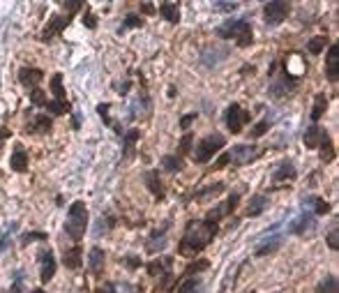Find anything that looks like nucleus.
Instances as JSON below:
<instances>
[{
	"label": "nucleus",
	"instance_id": "obj_1",
	"mask_svg": "<svg viewBox=\"0 0 339 293\" xmlns=\"http://www.w3.org/2000/svg\"><path fill=\"white\" fill-rule=\"evenodd\" d=\"M217 224L210 219H191L185 229V236L180 240V254L185 256H196L199 252H203L212 242V238L217 236Z\"/></svg>",
	"mask_w": 339,
	"mask_h": 293
},
{
	"label": "nucleus",
	"instance_id": "obj_2",
	"mask_svg": "<svg viewBox=\"0 0 339 293\" xmlns=\"http://www.w3.org/2000/svg\"><path fill=\"white\" fill-rule=\"evenodd\" d=\"M217 35L222 39H235L238 46H249L254 42V33H252V23L247 19H229L226 23H222L217 28Z\"/></svg>",
	"mask_w": 339,
	"mask_h": 293
},
{
	"label": "nucleus",
	"instance_id": "obj_3",
	"mask_svg": "<svg viewBox=\"0 0 339 293\" xmlns=\"http://www.w3.org/2000/svg\"><path fill=\"white\" fill-rule=\"evenodd\" d=\"M86 226H88V208L83 201H74L69 206V212H67V222H65V231L67 236L72 238L74 242H79L86 233Z\"/></svg>",
	"mask_w": 339,
	"mask_h": 293
},
{
	"label": "nucleus",
	"instance_id": "obj_4",
	"mask_svg": "<svg viewBox=\"0 0 339 293\" xmlns=\"http://www.w3.org/2000/svg\"><path fill=\"white\" fill-rule=\"evenodd\" d=\"M224 136L222 134H208L206 139H201L199 141V145H196L194 148V155H191V157H194V162H199V164H206L208 159L212 157V155L217 153V150H222L224 148Z\"/></svg>",
	"mask_w": 339,
	"mask_h": 293
},
{
	"label": "nucleus",
	"instance_id": "obj_5",
	"mask_svg": "<svg viewBox=\"0 0 339 293\" xmlns=\"http://www.w3.org/2000/svg\"><path fill=\"white\" fill-rule=\"evenodd\" d=\"M249 111H245L240 104H229V109L224 111V120H226V127H229L233 134L243 132V127L249 123Z\"/></svg>",
	"mask_w": 339,
	"mask_h": 293
},
{
	"label": "nucleus",
	"instance_id": "obj_6",
	"mask_svg": "<svg viewBox=\"0 0 339 293\" xmlns=\"http://www.w3.org/2000/svg\"><path fill=\"white\" fill-rule=\"evenodd\" d=\"M288 12H291V5H288V3L273 0V3H265V5H263V19H265L268 26H277L286 19Z\"/></svg>",
	"mask_w": 339,
	"mask_h": 293
},
{
	"label": "nucleus",
	"instance_id": "obj_7",
	"mask_svg": "<svg viewBox=\"0 0 339 293\" xmlns=\"http://www.w3.org/2000/svg\"><path fill=\"white\" fill-rule=\"evenodd\" d=\"M229 155V164H233V166H245V164H249L252 159H256L258 155H261V150H258V145H235Z\"/></svg>",
	"mask_w": 339,
	"mask_h": 293
},
{
	"label": "nucleus",
	"instance_id": "obj_8",
	"mask_svg": "<svg viewBox=\"0 0 339 293\" xmlns=\"http://www.w3.org/2000/svg\"><path fill=\"white\" fill-rule=\"evenodd\" d=\"M69 14H53L51 19H49V23L44 26V30H42V42H51L53 37H58V35L62 33V30L69 26Z\"/></svg>",
	"mask_w": 339,
	"mask_h": 293
},
{
	"label": "nucleus",
	"instance_id": "obj_9",
	"mask_svg": "<svg viewBox=\"0 0 339 293\" xmlns=\"http://www.w3.org/2000/svg\"><path fill=\"white\" fill-rule=\"evenodd\" d=\"M37 261H39V277L46 284L49 279L56 275V256H53L51 250H42L37 254Z\"/></svg>",
	"mask_w": 339,
	"mask_h": 293
},
{
	"label": "nucleus",
	"instance_id": "obj_10",
	"mask_svg": "<svg viewBox=\"0 0 339 293\" xmlns=\"http://www.w3.org/2000/svg\"><path fill=\"white\" fill-rule=\"evenodd\" d=\"M238 203H240V194L235 192V194H231V197L226 199V201L222 203V206H217L215 210H210V212H208V217H206V219H210V222H215V224H217V219H220V217L231 215V212H233L235 208H238Z\"/></svg>",
	"mask_w": 339,
	"mask_h": 293
},
{
	"label": "nucleus",
	"instance_id": "obj_11",
	"mask_svg": "<svg viewBox=\"0 0 339 293\" xmlns=\"http://www.w3.org/2000/svg\"><path fill=\"white\" fill-rule=\"evenodd\" d=\"M325 141H330V136H328V132H325L323 127H319V125L307 127V132H305V145H307L309 150L321 148Z\"/></svg>",
	"mask_w": 339,
	"mask_h": 293
},
{
	"label": "nucleus",
	"instance_id": "obj_12",
	"mask_svg": "<svg viewBox=\"0 0 339 293\" xmlns=\"http://www.w3.org/2000/svg\"><path fill=\"white\" fill-rule=\"evenodd\" d=\"M325 77L332 83L339 79V46L337 44H332L328 56H325Z\"/></svg>",
	"mask_w": 339,
	"mask_h": 293
},
{
	"label": "nucleus",
	"instance_id": "obj_13",
	"mask_svg": "<svg viewBox=\"0 0 339 293\" xmlns=\"http://www.w3.org/2000/svg\"><path fill=\"white\" fill-rule=\"evenodd\" d=\"M42 79H44V72L42 69H37V67H23L19 72V81H21V86H26V88H37L39 83H42Z\"/></svg>",
	"mask_w": 339,
	"mask_h": 293
},
{
	"label": "nucleus",
	"instance_id": "obj_14",
	"mask_svg": "<svg viewBox=\"0 0 339 293\" xmlns=\"http://www.w3.org/2000/svg\"><path fill=\"white\" fill-rule=\"evenodd\" d=\"M314 215L311 212H305V215L296 217V219L288 224V233H296V236H302V233H307L309 229H314Z\"/></svg>",
	"mask_w": 339,
	"mask_h": 293
},
{
	"label": "nucleus",
	"instance_id": "obj_15",
	"mask_svg": "<svg viewBox=\"0 0 339 293\" xmlns=\"http://www.w3.org/2000/svg\"><path fill=\"white\" fill-rule=\"evenodd\" d=\"M166 229H168V224H164L162 229H157V231H153L150 233V238H148V242H146V250L150 252V254H155V252H159V250H164L166 247Z\"/></svg>",
	"mask_w": 339,
	"mask_h": 293
},
{
	"label": "nucleus",
	"instance_id": "obj_16",
	"mask_svg": "<svg viewBox=\"0 0 339 293\" xmlns=\"http://www.w3.org/2000/svg\"><path fill=\"white\" fill-rule=\"evenodd\" d=\"M104 261H106L104 250H100V247H92L90 256H88V265H90V273L95 275V277H102V273H104Z\"/></svg>",
	"mask_w": 339,
	"mask_h": 293
},
{
	"label": "nucleus",
	"instance_id": "obj_17",
	"mask_svg": "<svg viewBox=\"0 0 339 293\" xmlns=\"http://www.w3.org/2000/svg\"><path fill=\"white\" fill-rule=\"evenodd\" d=\"M229 56V48H212V46H208L206 51L201 53V63L206 65V67H212V65H217L220 60H224V58Z\"/></svg>",
	"mask_w": 339,
	"mask_h": 293
},
{
	"label": "nucleus",
	"instance_id": "obj_18",
	"mask_svg": "<svg viewBox=\"0 0 339 293\" xmlns=\"http://www.w3.org/2000/svg\"><path fill=\"white\" fill-rule=\"evenodd\" d=\"M146 187L153 192V197L155 199H159L162 201L164 199V185H162V180H159V171H146Z\"/></svg>",
	"mask_w": 339,
	"mask_h": 293
},
{
	"label": "nucleus",
	"instance_id": "obj_19",
	"mask_svg": "<svg viewBox=\"0 0 339 293\" xmlns=\"http://www.w3.org/2000/svg\"><path fill=\"white\" fill-rule=\"evenodd\" d=\"M10 166H12V171H16V173H26V171H28V153H26L21 145H16L14 153H12Z\"/></svg>",
	"mask_w": 339,
	"mask_h": 293
},
{
	"label": "nucleus",
	"instance_id": "obj_20",
	"mask_svg": "<svg viewBox=\"0 0 339 293\" xmlns=\"http://www.w3.org/2000/svg\"><path fill=\"white\" fill-rule=\"evenodd\" d=\"M171 265H173V259L171 256H164V259H157V261H153V263L148 265V273L153 275V277L162 275L164 279H168V275H171Z\"/></svg>",
	"mask_w": 339,
	"mask_h": 293
},
{
	"label": "nucleus",
	"instance_id": "obj_21",
	"mask_svg": "<svg viewBox=\"0 0 339 293\" xmlns=\"http://www.w3.org/2000/svg\"><path fill=\"white\" fill-rule=\"evenodd\" d=\"M51 125H53L51 118L44 115V113H39V115H35V118H33V123H28L26 132H28V134H44V132L51 130Z\"/></svg>",
	"mask_w": 339,
	"mask_h": 293
},
{
	"label": "nucleus",
	"instance_id": "obj_22",
	"mask_svg": "<svg viewBox=\"0 0 339 293\" xmlns=\"http://www.w3.org/2000/svg\"><path fill=\"white\" fill-rule=\"evenodd\" d=\"M279 247H282V236H273L270 240H265L263 245L256 247V252H254V256H268V254H273V252H277Z\"/></svg>",
	"mask_w": 339,
	"mask_h": 293
},
{
	"label": "nucleus",
	"instance_id": "obj_23",
	"mask_svg": "<svg viewBox=\"0 0 339 293\" xmlns=\"http://www.w3.org/2000/svg\"><path fill=\"white\" fill-rule=\"evenodd\" d=\"M159 14H162L168 23H178V21H180V7H178V3H162V5H159Z\"/></svg>",
	"mask_w": 339,
	"mask_h": 293
},
{
	"label": "nucleus",
	"instance_id": "obj_24",
	"mask_svg": "<svg viewBox=\"0 0 339 293\" xmlns=\"http://www.w3.org/2000/svg\"><path fill=\"white\" fill-rule=\"evenodd\" d=\"M275 180H293L296 178V166H293L291 159H286V162H279L277 171L273 173Z\"/></svg>",
	"mask_w": 339,
	"mask_h": 293
},
{
	"label": "nucleus",
	"instance_id": "obj_25",
	"mask_svg": "<svg viewBox=\"0 0 339 293\" xmlns=\"http://www.w3.org/2000/svg\"><path fill=\"white\" fill-rule=\"evenodd\" d=\"M328 111V95L325 92H319V95L314 97V109H311V120H321L323 118V113Z\"/></svg>",
	"mask_w": 339,
	"mask_h": 293
},
{
	"label": "nucleus",
	"instance_id": "obj_26",
	"mask_svg": "<svg viewBox=\"0 0 339 293\" xmlns=\"http://www.w3.org/2000/svg\"><path fill=\"white\" fill-rule=\"evenodd\" d=\"M305 208H311V215H325L330 210V203L321 197H309L305 199Z\"/></svg>",
	"mask_w": 339,
	"mask_h": 293
},
{
	"label": "nucleus",
	"instance_id": "obj_27",
	"mask_svg": "<svg viewBox=\"0 0 339 293\" xmlns=\"http://www.w3.org/2000/svg\"><path fill=\"white\" fill-rule=\"evenodd\" d=\"M81 247H72V250H67L65 252V265L69 270H77V268H81V263H83V259H81Z\"/></svg>",
	"mask_w": 339,
	"mask_h": 293
},
{
	"label": "nucleus",
	"instance_id": "obj_28",
	"mask_svg": "<svg viewBox=\"0 0 339 293\" xmlns=\"http://www.w3.org/2000/svg\"><path fill=\"white\" fill-rule=\"evenodd\" d=\"M51 90H53L56 102H67V92L62 88V74H53L51 77Z\"/></svg>",
	"mask_w": 339,
	"mask_h": 293
},
{
	"label": "nucleus",
	"instance_id": "obj_29",
	"mask_svg": "<svg viewBox=\"0 0 339 293\" xmlns=\"http://www.w3.org/2000/svg\"><path fill=\"white\" fill-rule=\"evenodd\" d=\"M139 130H127L125 132V157H132L134 155V143H136V141H139Z\"/></svg>",
	"mask_w": 339,
	"mask_h": 293
},
{
	"label": "nucleus",
	"instance_id": "obj_30",
	"mask_svg": "<svg viewBox=\"0 0 339 293\" xmlns=\"http://www.w3.org/2000/svg\"><path fill=\"white\" fill-rule=\"evenodd\" d=\"M268 203H270V201H268L265 197H254L252 203H249V208H247V215H249V217L261 215V212L268 208Z\"/></svg>",
	"mask_w": 339,
	"mask_h": 293
},
{
	"label": "nucleus",
	"instance_id": "obj_31",
	"mask_svg": "<svg viewBox=\"0 0 339 293\" xmlns=\"http://www.w3.org/2000/svg\"><path fill=\"white\" fill-rule=\"evenodd\" d=\"M316 293H337V277L325 275V279H321V284L316 286Z\"/></svg>",
	"mask_w": 339,
	"mask_h": 293
},
{
	"label": "nucleus",
	"instance_id": "obj_32",
	"mask_svg": "<svg viewBox=\"0 0 339 293\" xmlns=\"http://www.w3.org/2000/svg\"><path fill=\"white\" fill-rule=\"evenodd\" d=\"M325 44H328V35H316V37H311L309 42H307V51H309V53H321L325 48Z\"/></svg>",
	"mask_w": 339,
	"mask_h": 293
},
{
	"label": "nucleus",
	"instance_id": "obj_33",
	"mask_svg": "<svg viewBox=\"0 0 339 293\" xmlns=\"http://www.w3.org/2000/svg\"><path fill=\"white\" fill-rule=\"evenodd\" d=\"M162 166L166 171H180L182 168V157L180 155H164L162 157Z\"/></svg>",
	"mask_w": 339,
	"mask_h": 293
},
{
	"label": "nucleus",
	"instance_id": "obj_34",
	"mask_svg": "<svg viewBox=\"0 0 339 293\" xmlns=\"http://www.w3.org/2000/svg\"><path fill=\"white\" fill-rule=\"evenodd\" d=\"M109 111H111V104H100V106H97V113L102 115V120H104V123H106V125H109V127H113V130L118 132V134H123V127H120V125H115V123L111 120Z\"/></svg>",
	"mask_w": 339,
	"mask_h": 293
},
{
	"label": "nucleus",
	"instance_id": "obj_35",
	"mask_svg": "<svg viewBox=\"0 0 339 293\" xmlns=\"http://www.w3.org/2000/svg\"><path fill=\"white\" fill-rule=\"evenodd\" d=\"M220 192H224V183H217V185H210V187H206V189H201V192H196V194H194V199L203 201V199L215 197V194H220Z\"/></svg>",
	"mask_w": 339,
	"mask_h": 293
},
{
	"label": "nucleus",
	"instance_id": "obj_36",
	"mask_svg": "<svg viewBox=\"0 0 339 293\" xmlns=\"http://www.w3.org/2000/svg\"><path fill=\"white\" fill-rule=\"evenodd\" d=\"M201 291V282L199 279H185V282L180 284V286L176 288V293H199Z\"/></svg>",
	"mask_w": 339,
	"mask_h": 293
},
{
	"label": "nucleus",
	"instance_id": "obj_37",
	"mask_svg": "<svg viewBox=\"0 0 339 293\" xmlns=\"http://www.w3.org/2000/svg\"><path fill=\"white\" fill-rule=\"evenodd\" d=\"M46 109L51 111L53 115H62V113H69V102H46Z\"/></svg>",
	"mask_w": 339,
	"mask_h": 293
},
{
	"label": "nucleus",
	"instance_id": "obj_38",
	"mask_svg": "<svg viewBox=\"0 0 339 293\" xmlns=\"http://www.w3.org/2000/svg\"><path fill=\"white\" fill-rule=\"evenodd\" d=\"M141 26H143V19H141V16L127 14V19H125V23H123V28H120V33H123V30H129V28H141Z\"/></svg>",
	"mask_w": 339,
	"mask_h": 293
},
{
	"label": "nucleus",
	"instance_id": "obj_39",
	"mask_svg": "<svg viewBox=\"0 0 339 293\" xmlns=\"http://www.w3.org/2000/svg\"><path fill=\"white\" fill-rule=\"evenodd\" d=\"M46 233H42V231H33V233H26L23 238H21V245H30V242H37V240H46Z\"/></svg>",
	"mask_w": 339,
	"mask_h": 293
},
{
	"label": "nucleus",
	"instance_id": "obj_40",
	"mask_svg": "<svg viewBox=\"0 0 339 293\" xmlns=\"http://www.w3.org/2000/svg\"><path fill=\"white\" fill-rule=\"evenodd\" d=\"M270 125H273V120H261L256 127L252 130V139H258V136H263V134H268V130H270Z\"/></svg>",
	"mask_w": 339,
	"mask_h": 293
},
{
	"label": "nucleus",
	"instance_id": "obj_41",
	"mask_svg": "<svg viewBox=\"0 0 339 293\" xmlns=\"http://www.w3.org/2000/svg\"><path fill=\"white\" fill-rule=\"evenodd\" d=\"M30 102L37 106H46V95H44V90H39V88H35V90H30Z\"/></svg>",
	"mask_w": 339,
	"mask_h": 293
},
{
	"label": "nucleus",
	"instance_id": "obj_42",
	"mask_svg": "<svg viewBox=\"0 0 339 293\" xmlns=\"http://www.w3.org/2000/svg\"><path fill=\"white\" fill-rule=\"evenodd\" d=\"M334 157V150H332V143H330V141H325L323 145H321V159H323V162H330V159Z\"/></svg>",
	"mask_w": 339,
	"mask_h": 293
},
{
	"label": "nucleus",
	"instance_id": "obj_43",
	"mask_svg": "<svg viewBox=\"0 0 339 293\" xmlns=\"http://www.w3.org/2000/svg\"><path fill=\"white\" fill-rule=\"evenodd\" d=\"M337 226H332V229H330V233H328V247L332 252H337L339 250V240H337Z\"/></svg>",
	"mask_w": 339,
	"mask_h": 293
},
{
	"label": "nucleus",
	"instance_id": "obj_44",
	"mask_svg": "<svg viewBox=\"0 0 339 293\" xmlns=\"http://www.w3.org/2000/svg\"><path fill=\"white\" fill-rule=\"evenodd\" d=\"M208 261H199V263H189L187 265V270H185V275H194V273H201V270H206L208 268Z\"/></svg>",
	"mask_w": 339,
	"mask_h": 293
},
{
	"label": "nucleus",
	"instance_id": "obj_45",
	"mask_svg": "<svg viewBox=\"0 0 339 293\" xmlns=\"http://www.w3.org/2000/svg\"><path fill=\"white\" fill-rule=\"evenodd\" d=\"M12 231H16V222H14L12 226H7V231L3 233V236H0V252H3V250L7 247V242H10V236H12Z\"/></svg>",
	"mask_w": 339,
	"mask_h": 293
},
{
	"label": "nucleus",
	"instance_id": "obj_46",
	"mask_svg": "<svg viewBox=\"0 0 339 293\" xmlns=\"http://www.w3.org/2000/svg\"><path fill=\"white\" fill-rule=\"evenodd\" d=\"M10 293H23V273H16L14 284H12Z\"/></svg>",
	"mask_w": 339,
	"mask_h": 293
},
{
	"label": "nucleus",
	"instance_id": "obj_47",
	"mask_svg": "<svg viewBox=\"0 0 339 293\" xmlns=\"http://www.w3.org/2000/svg\"><path fill=\"white\" fill-rule=\"evenodd\" d=\"M191 141H194V136L187 132L185 136H182V141H180V155H187L189 153V148H191Z\"/></svg>",
	"mask_w": 339,
	"mask_h": 293
},
{
	"label": "nucleus",
	"instance_id": "obj_48",
	"mask_svg": "<svg viewBox=\"0 0 339 293\" xmlns=\"http://www.w3.org/2000/svg\"><path fill=\"white\" fill-rule=\"evenodd\" d=\"M217 12H235L238 10V3H215Z\"/></svg>",
	"mask_w": 339,
	"mask_h": 293
},
{
	"label": "nucleus",
	"instance_id": "obj_49",
	"mask_svg": "<svg viewBox=\"0 0 339 293\" xmlns=\"http://www.w3.org/2000/svg\"><path fill=\"white\" fill-rule=\"evenodd\" d=\"M125 265H127V268H139V265H141V259H139V256H134V254H127V256H125Z\"/></svg>",
	"mask_w": 339,
	"mask_h": 293
},
{
	"label": "nucleus",
	"instance_id": "obj_50",
	"mask_svg": "<svg viewBox=\"0 0 339 293\" xmlns=\"http://www.w3.org/2000/svg\"><path fill=\"white\" fill-rule=\"evenodd\" d=\"M83 26L86 28H97V19L92 12H86V16H83Z\"/></svg>",
	"mask_w": 339,
	"mask_h": 293
},
{
	"label": "nucleus",
	"instance_id": "obj_51",
	"mask_svg": "<svg viewBox=\"0 0 339 293\" xmlns=\"http://www.w3.org/2000/svg\"><path fill=\"white\" fill-rule=\"evenodd\" d=\"M196 120V113H187V115H182V120H180V127L182 130H189V125Z\"/></svg>",
	"mask_w": 339,
	"mask_h": 293
},
{
	"label": "nucleus",
	"instance_id": "obj_52",
	"mask_svg": "<svg viewBox=\"0 0 339 293\" xmlns=\"http://www.w3.org/2000/svg\"><path fill=\"white\" fill-rule=\"evenodd\" d=\"M65 5V10H69V12H79L83 7V3H77V0H72V3H62Z\"/></svg>",
	"mask_w": 339,
	"mask_h": 293
},
{
	"label": "nucleus",
	"instance_id": "obj_53",
	"mask_svg": "<svg viewBox=\"0 0 339 293\" xmlns=\"http://www.w3.org/2000/svg\"><path fill=\"white\" fill-rule=\"evenodd\" d=\"M95 293H115V286H113L111 282H106V284H102V286L97 288Z\"/></svg>",
	"mask_w": 339,
	"mask_h": 293
},
{
	"label": "nucleus",
	"instance_id": "obj_54",
	"mask_svg": "<svg viewBox=\"0 0 339 293\" xmlns=\"http://www.w3.org/2000/svg\"><path fill=\"white\" fill-rule=\"evenodd\" d=\"M226 164H229V155H222V157L220 159H217V162H215V168H224L226 166Z\"/></svg>",
	"mask_w": 339,
	"mask_h": 293
},
{
	"label": "nucleus",
	"instance_id": "obj_55",
	"mask_svg": "<svg viewBox=\"0 0 339 293\" xmlns=\"http://www.w3.org/2000/svg\"><path fill=\"white\" fill-rule=\"evenodd\" d=\"M12 136V132L10 130H5V127H0V148H3V141L5 139H10Z\"/></svg>",
	"mask_w": 339,
	"mask_h": 293
},
{
	"label": "nucleus",
	"instance_id": "obj_56",
	"mask_svg": "<svg viewBox=\"0 0 339 293\" xmlns=\"http://www.w3.org/2000/svg\"><path fill=\"white\" fill-rule=\"evenodd\" d=\"M141 10H143L146 14H153V12H155V7L150 5V3H143V5H141Z\"/></svg>",
	"mask_w": 339,
	"mask_h": 293
},
{
	"label": "nucleus",
	"instance_id": "obj_57",
	"mask_svg": "<svg viewBox=\"0 0 339 293\" xmlns=\"http://www.w3.org/2000/svg\"><path fill=\"white\" fill-rule=\"evenodd\" d=\"M30 293H46V291H42V288H35V291H30Z\"/></svg>",
	"mask_w": 339,
	"mask_h": 293
}]
</instances>
